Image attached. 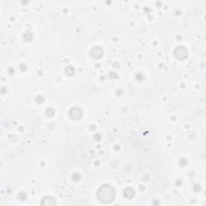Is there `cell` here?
Instances as JSON below:
<instances>
[{"label":"cell","instance_id":"6da1fadb","mask_svg":"<svg viewBox=\"0 0 206 206\" xmlns=\"http://www.w3.org/2000/svg\"><path fill=\"white\" fill-rule=\"evenodd\" d=\"M98 198L102 203H110L115 199V190L110 185H102L98 191Z\"/></svg>","mask_w":206,"mask_h":206},{"label":"cell","instance_id":"7a4b0ae2","mask_svg":"<svg viewBox=\"0 0 206 206\" xmlns=\"http://www.w3.org/2000/svg\"><path fill=\"white\" fill-rule=\"evenodd\" d=\"M69 115L73 119H79L81 117V110H80L79 108H73L70 110Z\"/></svg>","mask_w":206,"mask_h":206},{"label":"cell","instance_id":"3957f363","mask_svg":"<svg viewBox=\"0 0 206 206\" xmlns=\"http://www.w3.org/2000/svg\"><path fill=\"white\" fill-rule=\"evenodd\" d=\"M41 204L42 205H54L56 204V202H55V200L51 197H45L42 200V202H41Z\"/></svg>","mask_w":206,"mask_h":206}]
</instances>
